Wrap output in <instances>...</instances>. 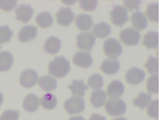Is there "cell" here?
<instances>
[{
  "label": "cell",
  "instance_id": "484cf974",
  "mask_svg": "<svg viewBox=\"0 0 160 120\" xmlns=\"http://www.w3.org/2000/svg\"><path fill=\"white\" fill-rule=\"evenodd\" d=\"M36 21L41 27L46 28L52 25L53 19L50 12H42L37 15L36 18Z\"/></svg>",
  "mask_w": 160,
  "mask_h": 120
},
{
  "label": "cell",
  "instance_id": "ab89813d",
  "mask_svg": "<svg viewBox=\"0 0 160 120\" xmlns=\"http://www.w3.org/2000/svg\"><path fill=\"white\" fill-rule=\"evenodd\" d=\"M68 120H86L81 116H75L70 117Z\"/></svg>",
  "mask_w": 160,
  "mask_h": 120
},
{
  "label": "cell",
  "instance_id": "74e56055",
  "mask_svg": "<svg viewBox=\"0 0 160 120\" xmlns=\"http://www.w3.org/2000/svg\"><path fill=\"white\" fill-rule=\"evenodd\" d=\"M124 4L130 11L134 9H138L140 4H142V1H124Z\"/></svg>",
  "mask_w": 160,
  "mask_h": 120
},
{
  "label": "cell",
  "instance_id": "4dcf8cb0",
  "mask_svg": "<svg viewBox=\"0 0 160 120\" xmlns=\"http://www.w3.org/2000/svg\"><path fill=\"white\" fill-rule=\"evenodd\" d=\"M88 84L93 89L101 88L104 84L103 78L99 74H93L89 77Z\"/></svg>",
  "mask_w": 160,
  "mask_h": 120
},
{
  "label": "cell",
  "instance_id": "277c9868",
  "mask_svg": "<svg viewBox=\"0 0 160 120\" xmlns=\"http://www.w3.org/2000/svg\"><path fill=\"white\" fill-rule=\"evenodd\" d=\"M103 49L106 55L112 59L119 56L123 51L120 43L113 38L106 39L103 44Z\"/></svg>",
  "mask_w": 160,
  "mask_h": 120
},
{
  "label": "cell",
  "instance_id": "cb8c5ba5",
  "mask_svg": "<svg viewBox=\"0 0 160 120\" xmlns=\"http://www.w3.org/2000/svg\"><path fill=\"white\" fill-rule=\"evenodd\" d=\"M107 95L104 90L97 89L93 91L91 97V102L95 108H100L105 103Z\"/></svg>",
  "mask_w": 160,
  "mask_h": 120
},
{
  "label": "cell",
  "instance_id": "ac0fdd59",
  "mask_svg": "<svg viewBox=\"0 0 160 120\" xmlns=\"http://www.w3.org/2000/svg\"><path fill=\"white\" fill-rule=\"evenodd\" d=\"M131 21L134 27L139 30L145 29L148 26V20L142 12L137 11L133 12Z\"/></svg>",
  "mask_w": 160,
  "mask_h": 120
},
{
  "label": "cell",
  "instance_id": "8d00e7d4",
  "mask_svg": "<svg viewBox=\"0 0 160 120\" xmlns=\"http://www.w3.org/2000/svg\"><path fill=\"white\" fill-rule=\"evenodd\" d=\"M18 4V2L16 1H0V8L9 11L13 9Z\"/></svg>",
  "mask_w": 160,
  "mask_h": 120
},
{
  "label": "cell",
  "instance_id": "1f68e13d",
  "mask_svg": "<svg viewBox=\"0 0 160 120\" xmlns=\"http://www.w3.org/2000/svg\"><path fill=\"white\" fill-rule=\"evenodd\" d=\"M144 66L148 70L149 73L157 74L159 72V60L158 58L151 55L144 64Z\"/></svg>",
  "mask_w": 160,
  "mask_h": 120
},
{
  "label": "cell",
  "instance_id": "b9f144b4",
  "mask_svg": "<svg viewBox=\"0 0 160 120\" xmlns=\"http://www.w3.org/2000/svg\"><path fill=\"white\" fill-rule=\"evenodd\" d=\"M76 2V1H63V2H66V3H67V4H73V3Z\"/></svg>",
  "mask_w": 160,
  "mask_h": 120
},
{
  "label": "cell",
  "instance_id": "44dd1931",
  "mask_svg": "<svg viewBox=\"0 0 160 120\" xmlns=\"http://www.w3.org/2000/svg\"><path fill=\"white\" fill-rule=\"evenodd\" d=\"M39 85L44 91H52L57 88V80L50 75L41 77L39 79Z\"/></svg>",
  "mask_w": 160,
  "mask_h": 120
},
{
  "label": "cell",
  "instance_id": "7c38bea8",
  "mask_svg": "<svg viewBox=\"0 0 160 120\" xmlns=\"http://www.w3.org/2000/svg\"><path fill=\"white\" fill-rule=\"evenodd\" d=\"M73 62L81 68H88L92 65L93 59L91 53L79 51L77 52L73 57Z\"/></svg>",
  "mask_w": 160,
  "mask_h": 120
},
{
  "label": "cell",
  "instance_id": "e575fe53",
  "mask_svg": "<svg viewBox=\"0 0 160 120\" xmlns=\"http://www.w3.org/2000/svg\"><path fill=\"white\" fill-rule=\"evenodd\" d=\"M19 117L18 111L9 110L5 111L0 117V120H18Z\"/></svg>",
  "mask_w": 160,
  "mask_h": 120
},
{
  "label": "cell",
  "instance_id": "d4e9b609",
  "mask_svg": "<svg viewBox=\"0 0 160 120\" xmlns=\"http://www.w3.org/2000/svg\"><path fill=\"white\" fill-rule=\"evenodd\" d=\"M94 33L97 37L103 38L110 34L111 27L108 23L102 22L96 24L94 27Z\"/></svg>",
  "mask_w": 160,
  "mask_h": 120
},
{
  "label": "cell",
  "instance_id": "83f0119b",
  "mask_svg": "<svg viewBox=\"0 0 160 120\" xmlns=\"http://www.w3.org/2000/svg\"><path fill=\"white\" fill-rule=\"evenodd\" d=\"M152 99V95L146 94L143 92L139 93V95L135 99L133 100V103L135 105L139 107L142 110L144 109L148 106Z\"/></svg>",
  "mask_w": 160,
  "mask_h": 120
},
{
  "label": "cell",
  "instance_id": "f1b7e54d",
  "mask_svg": "<svg viewBox=\"0 0 160 120\" xmlns=\"http://www.w3.org/2000/svg\"><path fill=\"white\" fill-rule=\"evenodd\" d=\"M146 14L151 21L158 22L159 21V4L158 3H152L148 4Z\"/></svg>",
  "mask_w": 160,
  "mask_h": 120
},
{
  "label": "cell",
  "instance_id": "3957f363",
  "mask_svg": "<svg viewBox=\"0 0 160 120\" xmlns=\"http://www.w3.org/2000/svg\"><path fill=\"white\" fill-rule=\"evenodd\" d=\"M64 107L69 114H78L84 110V99L79 97H72L64 103Z\"/></svg>",
  "mask_w": 160,
  "mask_h": 120
},
{
  "label": "cell",
  "instance_id": "8fae6325",
  "mask_svg": "<svg viewBox=\"0 0 160 120\" xmlns=\"http://www.w3.org/2000/svg\"><path fill=\"white\" fill-rule=\"evenodd\" d=\"M17 15L16 19L24 23H27L32 17L34 11L31 8L30 4L26 5L22 4L15 10Z\"/></svg>",
  "mask_w": 160,
  "mask_h": 120
},
{
  "label": "cell",
  "instance_id": "7bdbcfd3",
  "mask_svg": "<svg viewBox=\"0 0 160 120\" xmlns=\"http://www.w3.org/2000/svg\"><path fill=\"white\" fill-rule=\"evenodd\" d=\"M113 120H128L126 118H124V117H119V118H116V119H114Z\"/></svg>",
  "mask_w": 160,
  "mask_h": 120
},
{
  "label": "cell",
  "instance_id": "d6986e66",
  "mask_svg": "<svg viewBox=\"0 0 160 120\" xmlns=\"http://www.w3.org/2000/svg\"><path fill=\"white\" fill-rule=\"evenodd\" d=\"M76 24L80 30L87 31L92 28L93 21L90 15L80 14L76 18Z\"/></svg>",
  "mask_w": 160,
  "mask_h": 120
},
{
  "label": "cell",
  "instance_id": "9c48e42d",
  "mask_svg": "<svg viewBox=\"0 0 160 120\" xmlns=\"http://www.w3.org/2000/svg\"><path fill=\"white\" fill-rule=\"evenodd\" d=\"M145 77L144 71L136 67H133L126 72V79L129 84L137 85L142 82Z\"/></svg>",
  "mask_w": 160,
  "mask_h": 120
},
{
  "label": "cell",
  "instance_id": "60d3db41",
  "mask_svg": "<svg viewBox=\"0 0 160 120\" xmlns=\"http://www.w3.org/2000/svg\"><path fill=\"white\" fill-rule=\"evenodd\" d=\"M3 102V96L2 93L0 91V107L2 104V102Z\"/></svg>",
  "mask_w": 160,
  "mask_h": 120
},
{
  "label": "cell",
  "instance_id": "d6a6232c",
  "mask_svg": "<svg viewBox=\"0 0 160 120\" xmlns=\"http://www.w3.org/2000/svg\"><path fill=\"white\" fill-rule=\"evenodd\" d=\"M13 35V32L10 29L9 26H0V43L8 42L10 41Z\"/></svg>",
  "mask_w": 160,
  "mask_h": 120
},
{
  "label": "cell",
  "instance_id": "4fadbf2b",
  "mask_svg": "<svg viewBox=\"0 0 160 120\" xmlns=\"http://www.w3.org/2000/svg\"><path fill=\"white\" fill-rule=\"evenodd\" d=\"M37 32L36 27L30 25L25 26L18 32L19 41L24 42L31 41L36 37Z\"/></svg>",
  "mask_w": 160,
  "mask_h": 120
},
{
  "label": "cell",
  "instance_id": "ffe728a7",
  "mask_svg": "<svg viewBox=\"0 0 160 120\" xmlns=\"http://www.w3.org/2000/svg\"><path fill=\"white\" fill-rule=\"evenodd\" d=\"M143 44L148 49H158L159 46V34L154 31H149L144 35Z\"/></svg>",
  "mask_w": 160,
  "mask_h": 120
},
{
  "label": "cell",
  "instance_id": "e0dca14e",
  "mask_svg": "<svg viewBox=\"0 0 160 120\" xmlns=\"http://www.w3.org/2000/svg\"><path fill=\"white\" fill-rule=\"evenodd\" d=\"M61 47V41L56 37L51 36L46 39L44 43V51L51 54H56Z\"/></svg>",
  "mask_w": 160,
  "mask_h": 120
},
{
  "label": "cell",
  "instance_id": "7a4b0ae2",
  "mask_svg": "<svg viewBox=\"0 0 160 120\" xmlns=\"http://www.w3.org/2000/svg\"><path fill=\"white\" fill-rule=\"evenodd\" d=\"M105 110L111 116H120L126 112L127 105L123 99L111 98L108 99L105 104Z\"/></svg>",
  "mask_w": 160,
  "mask_h": 120
},
{
  "label": "cell",
  "instance_id": "f546056e",
  "mask_svg": "<svg viewBox=\"0 0 160 120\" xmlns=\"http://www.w3.org/2000/svg\"><path fill=\"white\" fill-rule=\"evenodd\" d=\"M147 88L150 93L158 94L159 92V76L158 74L152 75L148 79Z\"/></svg>",
  "mask_w": 160,
  "mask_h": 120
},
{
  "label": "cell",
  "instance_id": "7402d4cb",
  "mask_svg": "<svg viewBox=\"0 0 160 120\" xmlns=\"http://www.w3.org/2000/svg\"><path fill=\"white\" fill-rule=\"evenodd\" d=\"M14 62V58L10 52L2 51L0 52V71L9 70Z\"/></svg>",
  "mask_w": 160,
  "mask_h": 120
},
{
  "label": "cell",
  "instance_id": "4316f807",
  "mask_svg": "<svg viewBox=\"0 0 160 120\" xmlns=\"http://www.w3.org/2000/svg\"><path fill=\"white\" fill-rule=\"evenodd\" d=\"M41 103L43 108L48 110H52L57 105V98L52 93H47L41 98Z\"/></svg>",
  "mask_w": 160,
  "mask_h": 120
},
{
  "label": "cell",
  "instance_id": "5bb4252c",
  "mask_svg": "<svg viewBox=\"0 0 160 120\" xmlns=\"http://www.w3.org/2000/svg\"><path fill=\"white\" fill-rule=\"evenodd\" d=\"M124 90V84L118 80H117L111 82L108 85L107 93L108 96L112 98H118L123 94Z\"/></svg>",
  "mask_w": 160,
  "mask_h": 120
},
{
  "label": "cell",
  "instance_id": "ba28073f",
  "mask_svg": "<svg viewBox=\"0 0 160 120\" xmlns=\"http://www.w3.org/2000/svg\"><path fill=\"white\" fill-rule=\"evenodd\" d=\"M55 16L59 25L68 27L74 20L75 14L70 8L62 7L55 14Z\"/></svg>",
  "mask_w": 160,
  "mask_h": 120
},
{
  "label": "cell",
  "instance_id": "8992f818",
  "mask_svg": "<svg viewBox=\"0 0 160 120\" xmlns=\"http://www.w3.org/2000/svg\"><path fill=\"white\" fill-rule=\"evenodd\" d=\"M110 18L113 24L122 27L128 20V11L122 5H116L111 11Z\"/></svg>",
  "mask_w": 160,
  "mask_h": 120
},
{
  "label": "cell",
  "instance_id": "f35d334b",
  "mask_svg": "<svg viewBox=\"0 0 160 120\" xmlns=\"http://www.w3.org/2000/svg\"><path fill=\"white\" fill-rule=\"evenodd\" d=\"M89 120H106V119L105 117L102 116L100 114L93 113Z\"/></svg>",
  "mask_w": 160,
  "mask_h": 120
},
{
  "label": "cell",
  "instance_id": "30bf717a",
  "mask_svg": "<svg viewBox=\"0 0 160 120\" xmlns=\"http://www.w3.org/2000/svg\"><path fill=\"white\" fill-rule=\"evenodd\" d=\"M38 80V75L36 71L32 69H27L23 71L20 75L21 85L27 88L32 87Z\"/></svg>",
  "mask_w": 160,
  "mask_h": 120
},
{
  "label": "cell",
  "instance_id": "ee69618b",
  "mask_svg": "<svg viewBox=\"0 0 160 120\" xmlns=\"http://www.w3.org/2000/svg\"><path fill=\"white\" fill-rule=\"evenodd\" d=\"M2 48V46L0 45V50H1V49Z\"/></svg>",
  "mask_w": 160,
  "mask_h": 120
},
{
  "label": "cell",
  "instance_id": "d590c367",
  "mask_svg": "<svg viewBox=\"0 0 160 120\" xmlns=\"http://www.w3.org/2000/svg\"><path fill=\"white\" fill-rule=\"evenodd\" d=\"M80 7L86 11L94 10L98 4L97 1H79Z\"/></svg>",
  "mask_w": 160,
  "mask_h": 120
},
{
  "label": "cell",
  "instance_id": "6da1fadb",
  "mask_svg": "<svg viewBox=\"0 0 160 120\" xmlns=\"http://www.w3.org/2000/svg\"><path fill=\"white\" fill-rule=\"evenodd\" d=\"M70 70V62L63 56H56L49 63V73L59 78L65 77Z\"/></svg>",
  "mask_w": 160,
  "mask_h": 120
},
{
  "label": "cell",
  "instance_id": "5b68a950",
  "mask_svg": "<svg viewBox=\"0 0 160 120\" xmlns=\"http://www.w3.org/2000/svg\"><path fill=\"white\" fill-rule=\"evenodd\" d=\"M141 38L139 31L135 28H128L121 32L120 38L121 41L127 45H137Z\"/></svg>",
  "mask_w": 160,
  "mask_h": 120
},
{
  "label": "cell",
  "instance_id": "52a82bcc",
  "mask_svg": "<svg viewBox=\"0 0 160 120\" xmlns=\"http://www.w3.org/2000/svg\"><path fill=\"white\" fill-rule=\"evenodd\" d=\"M95 41V37L92 32H83L77 36V46L81 50H91Z\"/></svg>",
  "mask_w": 160,
  "mask_h": 120
},
{
  "label": "cell",
  "instance_id": "603a6c76",
  "mask_svg": "<svg viewBox=\"0 0 160 120\" xmlns=\"http://www.w3.org/2000/svg\"><path fill=\"white\" fill-rule=\"evenodd\" d=\"M72 91L74 96L84 97L86 90L88 89V87L84 83L83 80L74 79L71 85L68 87Z\"/></svg>",
  "mask_w": 160,
  "mask_h": 120
},
{
  "label": "cell",
  "instance_id": "2e32d148",
  "mask_svg": "<svg viewBox=\"0 0 160 120\" xmlns=\"http://www.w3.org/2000/svg\"><path fill=\"white\" fill-rule=\"evenodd\" d=\"M23 106L27 112H36L40 106V99L35 95L29 94L24 98Z\"/></svg>",
  "mask_w": 160,
  "mask_h": 120
},
{
  "label": "cell",
  "instance_id": "9a60e30c",
  "mask_svg": "<svg viewBox=\"0 0 160 120\" xmlns=\"http://www.w3.org/2000/svg\"><path fill=\"white\" fill-rule=\"evenodd\" d=\"M120 63L117 59H107L103 61L101 64V69L106 74H116L119 70Z\"/></svg>",
  "mask_w": 160,
  "mask_h": 120
},
{
  "label": "cell",
  "instance_id": "836d02e7",
  "mask_svg": "<svg viewBox=\"0 0 160 120\" xmlns=\"http://www.w3.org/2000/svg\"><path fill=\"white\" fill-rule=\"evenodd\" d=\"M147 112L152 118L158 119L159 118V101L155 99L152 101L148 106Z\"/></svg>",
  "mask_w": 160,
  "mask_h": 120
}]
</instances>
